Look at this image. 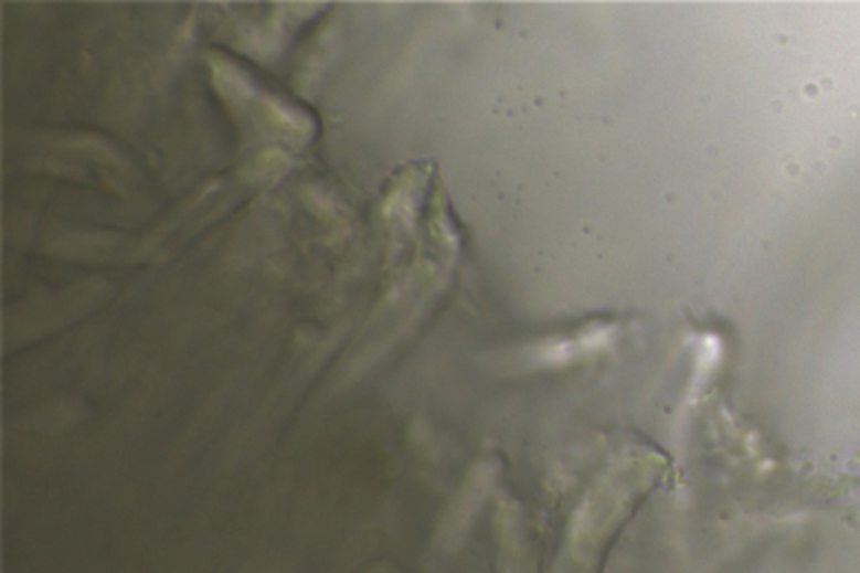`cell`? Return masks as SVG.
I'll return each instance as SVG.
<instances>
[{
  "label": "cell",
  "instance_id": "1",
  "mask_svg": "<svg viewBox=\"0 0 860 573\" xmlns=\"http://www.w3.org/2000/svg\"><path fill=\"white\" fill-rule=\"evenodd\" d=\"M266 112L270 120L275 121L278 127L286 128V130L305 134V131H308V128H311V124H309L306 115H302L293 106L279 102V99L267 98Z\"/></svg>",
  "mask_w": 860,
  "mask_h": 573
}]
</instances>
